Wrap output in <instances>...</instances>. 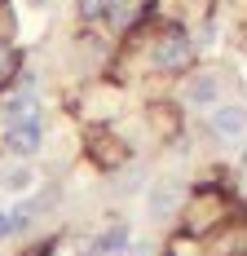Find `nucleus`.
<instances>
[{"instance_id": "f257e3e1", "label": "nucleus", "mask_w": 247, "mask_h": 256, "mask_svg": "<svg viewBox=\"0 0 247 256\" xmlns=\"http://www.w3.org/2000/svg\"><path fill=\"white\" fill-rule=\"evenodd\" d=\"M190 58H194V40H190L181 26H168V31L154 40V53H150V62H154L159 71H186Z\"/></svg>"}, {"instance_id": "f03ea898", "label": "nucleus", "mask_w": 247, "mask_h": 256, "mask_svg": "<svg viewBox=\"0 0 247 256\" xmlns=\"http://www.w3.org/2000/svg\"><path fill=\"white\" fill-rule=\"evenodd\" d=\"M225 221V204H221V194L216 190H198L194 199L186 204V226L194 234H203V230H216Z\"/></svg>"}, {"instance_id": "7ed1b4c3", "label": "nucleus", "mask_w": 247, "mask_h": 256, "mask_svg": "<svg viewBox=\"0 0 247 256\" xmlns=\"http://www.w3.org/2000/svg\"><path fill=\"white\" fill-rule=\"evenodd\" d=\"M4 150L18 154V159H31L40 150V124H14L4 128Z\"/></svg>"}, {"instance_id": "20e7f679", "label": "nucleus", "mask_w": 247, "mask_h": 256, "mask_svg": "<svg viewBox=\"0 0 247 256\" xmlns=\"http://www.w3.org/2000/svg\"><path fill=\"white\" fill-rule=\"evenodd\" d=\"M212 132L216 137H243L247 132V110L243 106H216L212 110Z\"/></svg>"}, {"instance_id": "39448f33", "label": "nucleus", "mask_w": 247, "mask_h": 256, "mask_svg": "<svg viewBox=\"0 0 247 256\" xmlns=\"http://www.w3.org/2000/svg\"><path fill=\"white\" fill-rule=\"evenodd\" d=\"M14 124H40V106H36L31 93H18V98L4 102V128H14Z\"/></svg>"}, {"instance_id": "423d86ee", "label": "nucleus", "mask_w": 247, "mask_h": 256, "mask_svg": "<svg viewBox=\"0 0 247 256\" xmlns=\"http://www.w3.org/2000/svg\"><path fill=\"white\" fill-rule=\"evenodd\" d=\"M216 98H221V80L216 76H194L186 84V102H194V106H212Z\"/></svg>"}, {"instance_id": "0eeeda50", "label": "nucleus", "mask_w": 247, "mask_h": 256, "mask_svg": "<svg viewBox=\"0 0 247 256\" xmlns=\"http://www.w3.org/2000/svg\"><path fill=\"white\" fill-rule=\"evenodd\" d=\"M14 76H18V49L9 40H0V88H9Z\"/></svg>"}, {"instance_id": "6e6552de", "label": "nucleus", "mask_w": 247, "mask_h": 256, "mask_svg": "<svg viewBox=\"0 0 247 256\" xmlns=\"http://www.w3.org/2000/svg\"><path fill=\"white\" fill-rule=\"evenodd\" d=\"M124 243H128V230H124V221H115V226H110V230L98 238V252H115V256H120Z\"/></svg>"}, {"instance_id": "1a4fd4ad", "label": "nucleus", "mask_w": 247, "mask_h": 256, "mask_svg": "<svg viewBox=\"0 0 247 256\" xmlns=\"http://www.w3.org/2000/svg\"><path fill=\"white\" fill-rule=\"evenodd\" d=\"M172 208H176V190L172 186H159V190L150 194V212H154V216H168Z\"/></svg>"}, {"instance_id": "9d476101", "label": "nucleus", "mask_w": 247, "mask_h": 256, "mask_svg": "<svg viewBox=\"0 0 247 256\" xmlns=\"http://www.w3.org/2000/svg\"><path fill=\"white\" fill-rule=\"evenodd\" d=\"M110 4H115V0H80V18H84V22H98V18L110 14Z\"/></svg>"}, {"instance_id": "9b49d317", "label": "nucleus", "mask_w": 247, "mask_h": 256, "mask_svg": "<svg viewBox=\"0 0 247 256\" xmlns=\"http://www.w3.org/2000/svg\"><path fill=\"white\" fill-rule=\"evenodd\" d=\"M4 186H9V190H26V186H31V172H26V168H14V172H4Z\"/></svg>"}, {"instance_id": "f8f14e48", "label": "nucleus", "mask_w": 247, "mask_h": 256, "mask_svg": "<svg viewBox=\"0 0 247 256\" xmlns=\"http://www.w3.org/2000/svg\"><path fill=\"white\" fill-rule=\"evenodd\" d=\"M14 230H18V221H14V212H0V238H9Z\"/></svg>"}]
</instances>
